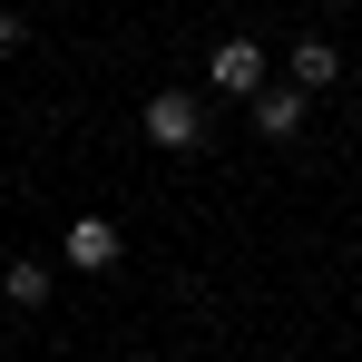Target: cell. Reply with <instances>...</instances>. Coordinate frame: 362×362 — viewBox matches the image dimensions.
<instances>
[{
	"label": "cell",
	"instance_id": "1",
	"mask_svg": "<svg viewBox=\"0 0 362 362\" xmlns=\"http://www.w3.org/2000/svg\"><path fill=\"white\" fill-rule=\"evenodd\" d=\"M147 147L196 157V147H206V98H196V88H157V98H147Z\"/></svg>",
	"mask_w": 362,
	"mask_h": 362
},
{
	"label": "cell",
	"instance_id": "2",
	"mask_svg": "<svg viewBox=\"0 0 362 362\" xmlns=\"http://www.w3.org/2000/svg\"><path fill=\"white\" fill-rule=\"evenodd\" d=\"M274 69H264V40H216V59H206V88L216 98H255Z\"/></svg>",
	"mask_w": 362,
	"mask_h": 362
},
{
	"label": "cell",
	"instance_id": "3",
	"mask_svg": "<svg viewBox=\"0 0 362 362\" xmlns=\"http://www.w3.org/2000/svg\"><path fill=\"white\" fill-rule=\"evenodd\" d=\"M59 255L78 264V274H108V264L127 255V226H118V216H78V226L59 235Z\"/></svg>",
	"mask_w": 362,
	"mask_h": 362
},
{
	"label": "cell",
	"instance_id": "4",
	"mask_svg": "<svg viewBox=\"0 0 362 362\" xmlns=\"http://www.w3.org/2000/svg\"><path fill=\"white\" fill-rule=\"evenodd\" d=\"M255 127H264L274 147H294L303 137V88H274V78H264V88H255Z\"/></svg>",
	"mask_w": 362,
	"mask_h": 362
},
{
	"label": "cell",
	"instance_id": "5",
	"mask_svg": "<svg viewBox=\"0 0 362 362\" xmlns=\"http://www.w3.org/2000/svg\"><path fill=\"white\" fill-rule=\"evenodd\" d=\"M333 78H343V49H333V40H294V78H284V88H303V98H323Z\"/></svg>",
	"mask_w": 362,
	"mask_h": 362
},
{
	"label": "cell",
	"instance_id": "6",
	"mask_svg": "<svg viewBox=\"0 0 362 362\" xmlns=\"http://www.w3.org/2000/svg\"><path fill=\"white\" fill-rule=\"evenodd\" d=\"M0 294H10V303H30V313H40V303H49V264H40V255H20V264L0 274Z\"/></svg>",
	"mask_w": 362,
	"mask_h": 362
},
{
	"label": "cell",
	"instance_id": "7",
	"mask_svg": "<svg viewBox=\"0 0 362 362\" xmlns=\"http://www.w3.org/2000/svg\"><path fill=\"white\" fill-rule=\"evenodd\" d=\"M0 49H30V20H10V10H0Z\"/></svg>",
	"mask_w": 362,
	"mask_h": 362
}]
</instances>
